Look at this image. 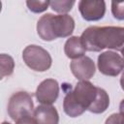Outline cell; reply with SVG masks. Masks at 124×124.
<instances>
[{"mask_svg":"<svg viewBox=\"0 0 124 124\" xmlns=\"http://www.w3.org/2000/svg\"><path fill=\"white\" fill-rule=\"evenodd\" d=\"M105 124H124V115L121 113H112L107 118Z\"/></svg>","mask_w":124,"mask_h":124,"instance_id":"16","label":"cell"},{"mask_svg":"<svg viewBox=\"0 0 124 124\" xmlns=\"http://www.w3.org/2000/svg\"><path fill=\"white\" fill-rule=\"evenodd\" d=\"M15 69V61L12 56L2 53L0 55V78H4L13 74Z\"/></svg>","mask_w":124,"mask_h":124,"instance_id":"12","label":"cell"},{"mask_svg":"<svg viewBox=\"0 0 124 124\" xmlns=\"http://www.w3.org/2000/svg\"><path fill=\"white\" fill-rule=\"evenodd\" d=\"M109 105V97L105 89L93 85L88 80H79L73 91L68 92L63 101V109L70 117H78L85 110L103 113Z\"/></svg>","mask_w":124,"mask_h":124,"instance_id":"1","label":"cell"},{"mask_svg":"<svg viewBox=\"0 0 124 124\" xmlns=\"http://www.w3.org/2000/svg\"><path fill=\"white\" fill-rule=\"evenodd\" d=\"M80 40L88 51H101L105 48L122 51L124 49V27L90 26L86 28Z\"/></svg>","mask_w":124,"mask_h":124,"instance_id":"2","label":"cell"},{"mask_svg":"<svg viewBox=\"0 0 124 124\" xmlns=\"http://www.w3.org/2000/svg\"><path fill=\"white\" fill-rule=\"evenodd\" d=\"M59 84L56 79L46 78L37 87L35 96L42 105H52L58 98Z\"/></svg>","mask_w":124,"mask_h":124,"instance_id":"8","label":"cell"},{"mask_svg":"<svg viewBox=\"0 0 124 124\" xmlns=\"http://www.w3.org/2000/svg\"><path fill=\"white\" fill-rule=\"evenodd\" d=\"M121 54H122V57H123V59H124V49L121 51Z\"/></svg>","mask_w":124,"mask_h":124,"instance_id":"20","label":"cell"},{"mask_svg":"<svg viewBox=\"0 0 124 124\" xmlns=\"http://www.w3.org/2000/svg\"><path fill=\"white\" fill-rule=\"evenodd\" d=\"M85 51L86 49L82 45L80 37L78 36L70 37L64 45V52L66 56L74 60L84 56Z\"/></svg>","mask_w":124,"mask_h":124,"instance_id":"11","label":"cell"},{"mask_svg":"<svg viewBox=\"0 0 124 124\" xmlns=\"http://www.w3.org/2000/svg\"><path fill=\"white\" fill-rule=\"evenodd\" d=\"M119 113H121L122 115H124V99L119 104Z\"/></svg>","mask_w":124,"mask_h":124,"instance_id":"18","label":"cell"},{"mask_svg":"<svg viewBox=\"0 0 124 124\" xmlns=\"http://www.w3.org/2000/svg\"><path fill=\"white\" fill-rule=\"evenodd\" d=\"M98 69L105 76L116 77L124 70V59L115 51H104L98 56Z\"/></svg>","mask_w":124,"mask_h":124,"instance_id":"6","label":"cell"},{"mask_svg":"<svg viewBox=\"0 0 124 124\" xmlns=\"http://www.w3.org/2000/svg\"><path fill=\"white\" fill-rule=\"evenodd\" d=\"M75 29V20L68 15L46 14L37 22V33L39 37L46 42L57 38L69 37Z\"/></svg>","mask_w":124,"mask_h":124,"instance_id":"3","label":"cell"},{"mask_svg":"<svg viewBox=\"0 0 124 124\" xmlns=\"http://www.w3.org/2000/svg\"><path fill=\"white\" fill-rule=\"evenodd\" d=\"M24 63L36 72H46L52 64V58L48 51L37 45L27 46L22 52Z\"/></svg>","mask_w":124,"mask_h":124,"instance_id":"4","label":"cell"},{"mask_svg":"<svg viewBox=\"0 0 124 124\" xmlns=\"http://www.w3.org/2000/svg\"><path fill=\"white\" fill-rule=\"evenodd\" d=\"M49 2L50 1H33V0H31V1H26V5L32 13L40 14V13L46 11V9L49 6Z\"/></svg>","mask_w":124,"mask_h":124,"instance_id":"14","label":"cell"},{"mask_svg":"<svg viewBox=\"0 0 124 124\" xmlns=\"http://www.w3.org/2000/svg\"><path fill=\"white\" fill-rule=\"evenodd\" d=\"M75 5V1L70 0H62V1H50L49 7L56 13H59L61 15H65L68 12H70Z\"/></svg>","mask_w":124,"mask_h":124,"instance_id":"13","label":"cell"},{"mask_svg":"<svg viewBox=\"0 0 124 124\" xmlns=\"http://www.w3.org/2000/svg\"><path fill=\"white\" fill-rule=\"evenodd\" d=\"M78 10L83 19L87 21H97L105 16L106 3L103 0H81L78 2Z\"/></svg>","mask_w":124,"mask_h":124,"instance_id":"7","label":"cell"},{"mask_svg":"<svg viewBox=\"0 0 124 124\" xmlns=\"http://www.w3.org/2000/svg\"><path fill=\"white\" fill-rule=\"evenodd\" d=\"M2 124H11V123H9V122H6V121H4Z\"/></svg>","mask_w":124,"mask_h":124,"instance_id":"21","label":"cell"},{"mask_svg":"<svg viewBox=\"0 0 124 124\" xmlns=\"http://www.w3.org/2000/svg\"><path fill=\"white\" fill-rule=\"evenodd\" d=\"M73 75L79 80H88L95 75L96 68L94 61L88 56L75 59L70 64Z\"/></svg>","mask_w":124,"mask_h":124,"instance_id":"9","label":"cell"},{"mask_svg":"<svg viewBox=\"0 0 124 124\" xmlns=\"http://www.w3.org/2000/svg\"><path fill=\"white\" fill-rule=\"evenodd\" d=\"M111 14L114 18L118 20H124V1L123 2H111Z\"/></svg>","mask_w":124,"mask_h":124,"instance_id":"15","label":"cell"},{"mask_svg":"<svg viewBox=\"0 0 124 124\" xmlns=\"http://www.w3.org/2000/svg\"><path fill=\"white\" fill-rule=\"evenodd\" d=\"M38 124H58L59 115L57 109L51 105H40L33 112Z\"/></svg>","mask_w":124,"mask_h":124,"instance_id":"10","label":"cell"},{"mask_svg":"<svg viewBox=\"0 0 124 124\" xmlns=\"http://www.w3.org/2000/svg\"><path fill=\"white\" fill-rule=\"evenodd\" d=\"M120 85H121L122 90H124V70H123V73H122L121 78H120Z\"/></svg>","mask_w":124,"mask_h":124,"instance_id":"19","label":"cell"},{"mask_svg":"<svg viewBox=\"0 0 124 124\" xmlns=\"http://www.w3.org/2000/svg\"><path fill=\"white\" fill-rule=\"evenodd\" d=\"M16 124H38L37 120L35 119L34 116L32 115H28V116H24L20 119H18L17 121H16Z\"/></svg>","mask_w":124,"mask_h":124,"instance_id":"17","label":"cell"},{"mask_svg":"<svg viewBox=\"0 0 124 124\" xmlns=\"http://www.w3.org/2000/svg\"><path fill=\"white\" fill-rule=\"evenodd\" d=\"M34 112V104L32 97L25 91H17L14 93L8 103V114L9 116L17 121L18 119L32 115Z\"/></svg>","mask_w":124,"mask_h":124,"instance_id":"5","label":"cell"}]
</instances>
